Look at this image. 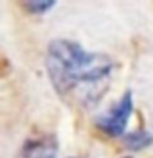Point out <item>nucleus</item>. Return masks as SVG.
<instances>
[{"mask_svg": "<svg viewBox=\"0 0 153 158\" xmlns=\"http://www.w3.org/2000/svg\"><path fill=\"white\" fill-rule=\"evenodd\" d=\"M45 67L59 96L73 104L93 106L108 89L115 60L108 54L87 51L78 42L56 39L48 45Z\"/></svg>", "mask_w": 153, "mask_h": 158, "instance_id": "1", "label": "nucleus"}, {"mask_svg": "<svg viewBox=\"0 0 153 158\" xmlns=\"http://www.w3.org/2000/svg\"><path fill=\"white\" fill-rule=\"evenodd\" d=\"M131 113H133V95L130 90H127L107 113L98 118L96 126L99 127L101 132H104L108 136L113 138L124 136Z\"/></svg>", "mask_w": 153, "mask_h": 158, "instance_id": "2", "label": "nucleus"}, {"mask_svg": "<svg viewBox=\"0 0 153 158\" xmlns=\"http://www.w3.org/2000/svg\"><path fill=\"white\" fill-rule=\"evenodd\" d=\"M59 143L53 135L34 136L25 141L20 150V158H56Z\"/></svg>", "mask_w": 153, "mask_h": 158, "instance_id": "3", "label": "nucleus"}, {"mask_svg": "<svg viewBox=\"0 0 153 158\" xmlns=\"http://www.w3.org/2000/svg\"><path fill=\"white\" fill-rule=\"evenodd\" d=\"M124 144L130 150H141L148 147L153 143V135L147 130H135L131 133L124 135Z\"/></svg>", "mask_w": 153, "mask_h": 158, "instance_id": "4", "label": "nucleus"}, {"mask_svg": "<svg viewBox=\"0 0 153 158\" xmlns=\"http://www.w3.org/2000/svg\"><path fill=\"white\" fill-rule=\"evenodd\" d=\"M56 5V2L53 0H30V2H25L23 6L30 11V13H36V14H42L50 11L53 6Z\"/></svg>", "mask_w": 153, "mask_h": 158, "instance_id": "5", "label": "nucleus"}, {"mask_svg": "<svg viewBox=\"0 0 153 158\" xmlns=\"http://www.w3.org/2000/svg\"><path fill=\"white\" fill-rule=\"evenodd\" d=\"M122 158H133V156H122Z\"/></svg>", "mask_w": 153, "mask_h": 158, "instance_id": "6", "label": "nucleus"}]
</instances>
